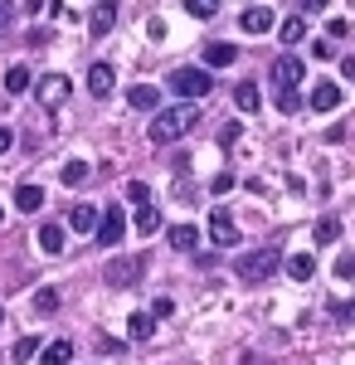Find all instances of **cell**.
<instances>
[{
	"label": "cell",
	"instance_id": "obj_1",
	"mask_svg": "<svg viewBox=\"0 0 355 365\" xmlns=\"http://www.w3.org/2000/svg\"><path fill=\"white\" fill-rule=\"evenodd\" d=\"M195 122H200V108H195V103L156 108L151 127H146V137L156 141V146H170V141H180V137H185V132H195Z\"/></svg>",
	"mask_w": 355,
	"mask_h": 365
},
{
	"label": "cell",
	"instance_id": "obj_2",
	"mask_svg": "<svg viewBox=\"0 0 355 365\" xmlns=\"http://www.w3.org/2000/svg\"><path fill=\"white\" fill-rule=\"evenodd\" d=\"M210 88H215V83H210V68H200V63H185V68L170 73V93H180L185 103H200Z\"/></svg>",
	"mask_w": 355,
	"mask_h": 365
},
{
	"label": "cell",
	"instance_id": "obj_3",
	"mask_svg": "<svg viewBox=\"0 0 355 365\" xmlns=\"http://www.w3.org/2000/svg\"><path fill=\"white\" fill-rule=\"evenodd\" d=\"M277 273V249H248L239 253V282H268Z\"/></svg>",
	"mask_w": 355,
	"mask_h": 365
},
{
	"label": "cell",
	"instance_id": "obj_4",
	"mask_svg": "<svg viewBox=\"0 0 355 365\" xmlns=\"http://www.w3.org/2000/svg\"><path fill=\"white\" fill-rule=\"evenodd\" d=\"M141 273H146V258H108V263H103V282H108V287H137V278Z\"/></svg>",
	"mask_w": 355,
	"mask_h": 365
},
{
	"label": "cell",
	"instance_id": "obj_5",
	"mask_svg": "<svg viewBox=\"0 0 355 365\" xmlns=\"http://www.w3.org/2000/svg\"><path fill=\"white\" fill-rule=\"evenodd\" d=\"M93 234H98V244H103V249H117V244H122V234H127V220H122V210H103Z\"/></svg>",
	"mask_w": 355,
	"mask_h": 365
},
{
	"label": "cell",
	"instance_id": "obj_6",
	"mask_svg": "<svg viewBox=\"0 0 355 365\" xmlns=\"http://www.w3.org/2000/svg\"><path fill=\"white\" fill-rule=\"evenodd\" d=\"M210 239H215L219 249H234L239 244V225H234L229 210H210Z\"/></svg>",
	"mask_w": 355,
	"mask_h": 365
},
{
	"label": "cell",
	"instance_id": "obj_7",
	"mask_svg": "<svg viewBox=\"0 0 355 365\" xmlns=\"http://www.w3.org/2000/svg\"><path fill=\"white\" fill-rule=\"evenodd\" d=\"M88 29H93V39H108L117 29V0H98L93 15H88Z\"/></svg>",
	"mask_w": 355,
	"mask_h": 365
},
{
	"label": "cell",
	"instance_id": "obj_8",
	"mask_svg": "<svg viewBox=\"0 0 355 365\" xmlns=\"http://www.w3.org/2000/svg\"><path fill=\"white\" fill-rule=\"evenodd\" d=\"M302 83V58L297 54H277L273 58V88H297Z\"/></svg>",
	"mask_w": 355,
	"mask_h": 365
},
{
	"label": "cell",
	"instance_id": "obj_9",
	"mask_svg": "<svg viewBox=\"0 0 355 365\" xmlns=\"http://www.w3.org/2000/svg\"><path fill=\"white\" fill-rule=\"evenodd\" d=\"M346 103V93H341V83H317V93L307 98V108H317V113H336Z\"/></svg>",
	"mask_w": 355,
	"mask_h": 365
},
{
	"label": "cell",
	"instance_id": "obj_10",
	"mask_svg": "<svg viewBox=\"0 0 355 365\" xmlns=\"http://www.w3.org/2000/svg\"><path fill=\"white\" fill-rule=\"evenodd\" d=\"M112 88H117V68H112V63H93V68H88V93H93V98H108Z\"/></svg>",
	"mask_w": 355,
	"mask_h": 365
},
{
	"label": "cell",
	"instance_id": "obj_11",
	"mask_svg": "<svg viewBox=\"0 0 355 365\" xmlns=\"http://www.w3.org/2000/svg\"><path fill=\"white\" fill-rule=\"evenodd\" d=\"M98 215H103L98 205H88V200H78V205L68 210V229H73V234H93V229H98Z\"/></svg>",
	"mask_w": 355,
	"mask_h": 365
},
{
	"label": "cell",
	"instance_id": "obj_12",
	"mask_svg": "<svg viewBox=\"0 0 355 365\" xmlns=\"http://www.w3.org/2000/svg\"><path fill=\"white\" fill-rule=\"evenodd\" d=\"M200 58H205V68H229V63L239 58V44H224V39H215V44H205V49H200Z\"/></svg>",
	"mask_w": 355,
	"mask_h": 365
},
{
	"label": "cell",
	"instance_id": "obj_13",
	"mask_svg": "<svg viewBox=\"0 0 355 365\" xmlns=\"http://www.w3.org/2000/svg\"><path fill=\"white\" fill-rule=\"evenodd\" d=\"M127 103H132L137 113H156V108H161V88H156V83H137V88H127Z\"/></svg>",
	"mask_w": 355,
	"mask_h": 365
},
{
	"label": "cell",
	"instance_id": "obj_14",
	"mask_svg": "<svg viewBox=\"0 0 355 365\" xmlns=\"http://www.w3.org/2000/svg\"><path fill=\"white\" fill-rule=\"evenodd\" d=\"M63 98H68V78H63V73H44V78H39V103L58 108Z\"/></svg>",
	"mask_w": 355,
	"mask_h": 365
},
{
	"label": "cell",
	"instance_id": "obj_15",
	"mask_svg": "<svg viewBox=\"0 0 355 365\" xmlns=\"http://www.w3.org/2000/svg\"><path fill=\"white\" fill-rule=\"evenodd\" d=\"M239 25H244L248 34H268V29H273V10H268V5H248L244 15H239Z\"/></svg>",
	"mask_w": 355,
	"mask_h": 365
},
{
	"label": "cell",
	"instance_id": "obj_16",
	"mask_svg": "<svg viewBox=\"0 0 355 365\" xmlns=\"http://www.w3.org/2000/svg\"><path fill=\"white\" fill-rule=\"evenodd\" d=\"M165 244H170V249H180V253H195L200 229H195V225H170V229H165Z\"/></svg>",
	"mask_w": 355,
	"mask_h": 365
},
{
	"label": "cell",
	"instance_id": "obj_17",
	"mask_svg": "<svg viewBox=\"0 0 355 365\" xmlns=\"http://www.w3.org/2000/svg\"><path fill=\"white\" fill-rule=\"evenodd\" d=\"M39 249L49 253V258H58V253H63V225L44 220V225H39Z\"/></svg>",
	"mask_w": 355,
	"mask_h": 365
},
{
	"label": "cell",
	"instance_id": "obj_18",
	"mask_svg": "<svg viewBox=\"0 0 355 365\" xmlns=\"http://www.w3.org/2000/svg\"><path fill=\"white\" fill-rule=\"evenodd\" d=\"M127 336H132V341H151V336H156L151 312H132V317H127Z\"/></svg>",
	"mask_w": 355,
	"mask_h": 365
},
{
	"label": "cell",
	"instance_id": "obj_19",
	"mask_svg": "<svg viewBox=\"0 0 355 365\" xmlns=\"http://www.w3.org/2000/svg\"><path fill=\"white\" fill-rule=\"evenodd\" d=\"M312 273H317V258H312V253H292V258H287V278L292 282H307Z\"/></svg>",
	"mask_w": 355,
	"mask_h": 365
},
{
	"label": "cell",
	"instance_id": "obj_20",
	"mask_svg": "<svg viewBox=\"0 0 355 365\" xmlns=\"http://www.w3.org/2000/svg\"><path fill=\"white\" fill-rule=\"evenodd\" d=\"M336 239H341V220H336V215L317 220V229H312V244H321V249H326V244H336Z\"/></svg>",
	"mask_w": 355,
	"mask_h": 365
},
{
	"label": "cell",
	"instance_id": "obj_21",
	"mask_svg": "<svg viewBox=\"0 0 355 365\" xmlns=\"http://www.w3.org/2000/svg\"><path fill=\"white\" fill-rule=\"evenodd\" d=\"M15 210H25V215L44 210V190H39V185H20V190H15Z\"/></svg>",
	"mask_w": 355,
	"mask_h": 365
},
{
	"label": "cell",
	"instance_id": "obj_22",
	"mask_svg": "<svg viewBox=\"0 0 355 365\" xmlns=\"http://www.w3.org/2000/svg\"><path fill=\"white\" fill-rule=\"evenodd\" d=\"M258 103H263V98H258V83L234 88V108H239V113H258Z\"/></svg>",
	"mask_w": 355,
	"mask_h": 365
},
{
	"label": "cell",
	"instance_id": "obj_23",
	"mask_svg": "<svg viewBox=\"0 0 355 365\" xmlns=\"http://www.w3.org/2000/svg\"><path fill=\"white\" fill-rule=\"evenodd\" d=\"M34 83V73H29L25 63H15V68H5V93H25Z\"/></svg>",
	"mask_w": 355,
	"mask_h": 365
},
{
	"label": "cell",
	"instance_id": "obj_24",
	"mask_svg": "<svg viewBox=\"0 0 355 365\" xmlns=\"http://www.w3.org/2000/svg\"><path fill=\"white\" fill-rule=\"evenodd\" d=\"M73 361V341H49L44 346V365H68Z\"/></svg>",
	"mask_w": 355,
	"mask_h": 365
},
{
	"label": "cell",
	"instance_id": "obj_25",
	"mask_svg": "<svg viewBox=\"0 0 355 365\" xmlns=\"http://www.w3.org/2000/svg\"><path fill=\"white\" fill-rule=\"evenodd\" d=\"M137 229L141 234H156L161 229V210L156 205H137Z\"/></svg>",
	"mask_w": 355,
	"mask_h": 365
},
{
	"label": "cell",
	"instance_id": "obj_26",
	"mask_svg": "<svg viewBox=\"0 0 355 365\" xmlns=\"http://www.w3.org/2000/svg\"><path fill=\"white\" fill-rule=\"evenodd\" d=\"M302 34H307V20H302V15H292V20L277 25V39H282V44H297Z\"/></svg>",
	"mask_w": 355,
	"mask_h": 365
},
{
	"label": "cell",
	"instance_id": "obj_27",
	"mask_svg": "<svg viewBox=\"0 0 355 365\" xmlns=\"http://www.w3.org/2000/svg\"><path fill=\"white\" fill-rule=\"evenodd\" d=\"M34 312H39V317H54L58 312V292L54 287H39V292H34Z\"/></svg>",
	"mask_w": 355,
	"mask_h": 365
},
{
	"label": "cell",
	"instance_id": "obj_28",
	"mask_svg": "<svg viewBox=\"0 0 355 365\" xmlns=\"http://www.w3.org/2000/svg\"><path fill=\"white\" fill-rule=\"evenodd\" d=\"M88 175H93V166H88V161H68V166H63V185H83Z\"/></svg>",
	"mask_w": 355,
	"mask_h": 365
},
{
	"label": "cell",
	"instance_id": "obj_29",
	"mask_svg": "<svg viewBox=\"0 0 355 365\" xmlns=\"http://www.w3.org/2000/svg\"><path fill=\"white\" fill-rule=\"evenodd\" d=\"M34 356H39V336H20V341H15V361H20V365L34 361Z\"/></svg>",
	"mask_w": 355,
	"mask_h": 365
},
{
	"label": "cell",
	"instance_id": "obj_30",
	"mask_svg": "<svg viewBox=\"0 0 355 365\" xmlns=\"http://www.w3.org/2000/svg\"><path fill=\"white\" fill-rule=\"evenodd\" d=\"M297 108H302L297 88H277V113H297Z\"/></svg>",
	"mask_w": 355,
	"mask_h": 365
},
{
	"label": "cell",
	"instance_id": "obj_31",
	"mask_svg": "<svg viewBox=\"0 0 355 365\" xmlns=\"http://www.w3.org/2000/svg\"><path fill=\"white\" fill-rule=\"evenodd\" d=\"M219 10V0H185V15H195V20H210Z\"/></svg>",
	"mask_w": 355,
	"mask_h": 365
},
{
	"label": "cell",
	"instance_id": "obj_32",
	"mask_svg": "<svg viewBox=\"0 0 355 365\" xmlns=\"http://www.w3.org/2000/svg\"><path fill=\"white\" fill-rule=\"evenodd\" d=\"M127 200L132 205H151V185L146 180H127Z\"/></svg>",
	"mask_w": 355,
	"mask_h": 365
},
{
	"label": "cell",
	"instance_id": "obj_33",
	"mask_svg": "<svg viewBox=\"0 0 355 365\" xmlns=\"http://www.w3.org/2000/svg\"><path fill=\"white\" fill-rule=\"evenodd\" d=\"M351 273H355V253H341V258H336V278L351 282Z\"/></svg>",
	"mask_w": 355,
	"mask_h": 365
},
{
	"label": "cell",
	"instance_id": "obj_34",
	"mask_svg": "<svg viewBox=\"0 0 355 365\" xmlns=\"http://www.w3.org/2000/svg\"><path fill=\"white\" fill-rule=\"evenodd\" d=\"M210 185H215V195H229V190H234V175H229V170H219Z\"/></svg>",
	"mask_w": 355,
	"mask_h": 365
},
{
	"label": "cell",
	"instance_id": "obj_35",
	"mask_svg": "<svg viewBox=\"0 0 355 365\" xmlns=\"http://www.w3.org/2000/svg\"><path fill=\"white\" fill-rule=\"evenodd\" d=\"M326 34H331V39H346V34H351V25H346V20L336 15V20H331V25H326Z\"/></svg>",
	"mask_w": 355,
	"mask_h": 365
},
{
	"label": "cell",
	"instance_id": "obj_36",
	"mask_svg": "<svg viewBox=\"0 0 355 365\" xmlns=\"http://www.w3.org/2000/svg\"><path fill=\"white\" fill-rule=\"evenodd\" d=\"M15 25V5H10V0H5V5H0V34H5V29Z\"/></svg>",
	"mask_w": 355,
	"mask_h": 365
},
{
	"label": "cell",
	"instance_id": "obj_37",
	"mask_svg": "<svg viewBox=\"0 0 355 365\" xmlns=\"http://www.w3.org/2000/svg\"><path fill=\"white\" fill-rule=\"evenodd\" d=\"M161 317H170V302H165V297H156V302H151V322H161Z\"/></svg>",
	"mask_w": 355,
	"mask_h": 365
},
{
	"label": "cell",
	"instance_id": "obj_38",
	"mask_svg": "<svg viewBox=\"0 0 355 365\" xmlns=\"http://www.w3.org/2000/svg\"><path fill=\"white\" fill-rule=\"evenodd\" d=\"M346 132H351V127H346V122H336V127H331V132H326V141H331V146H336V141H346Z\"/></svg>",
	"mask_w": 355,
	"mask_h": 365
},
{
	"label": "cell",
	"instance_id": "obj_39",
	"mask_svg": "<svg viewBox=\"0 0 355 365\" xmlns=\"http://www.w3.org/2000/svg\"><path fill=\"white\" fill-rule=\"evenodd\" d=\"M10 146H15V132H10V127H0V156H5Z\"/></svg>",
	"mask_w": 355,
	"mask_h": 365
},
{
	"label": "cell",
	"instance_id": "obj_40",
	"mask_svg": "<svg viewBox=\"0 0 355 365\" xmlns=\"http://www.w3.org/2000/svg\"><path fill=\"white\" fill-rule=\"evenodd\" d=\"M302 10H307V15H317V10H326V0H302Z\"/></svg>",
	"mask_w": 355,
	"mask_h": 365
},
{
	"label": "cell",
	"instance_id": "obj_41",
	"mask_svg": "<svg viewBox=\"0 0 355 365\" xmlns=\"http://www.w3.org/2000/svg\"><path fill=\"white\" fill-rule=\"evenodd\" d=\"M0 220H5V205H0Z\"/></svg>",
	"mask_w": 355,
	"mask_h": 365
},
{
	"label": "cell",
	"instance_id": "obj_42",
	"mask_svg": "<svg viewBox=\"0 0 355 365\" xmlns=\"http://www.w3.org/2000/svg\"><path fill=\"white\" fill-rule=\"evenodd\" d=\"M0 317H5V312H0Z\"/></svg>",
	"mask_w": 355,
	"mask_h": 365
}]
</instances>
